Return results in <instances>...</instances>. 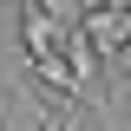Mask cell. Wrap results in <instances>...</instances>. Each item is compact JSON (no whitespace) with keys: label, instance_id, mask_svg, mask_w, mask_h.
Here are the masks:
<instances>
[{"label":"cell","instance_id":"6da1fadb","mask_svg":"<svg viewBox=\"0 0 131 131\" xmlns=\"http://www.w3.org/2000/svg\"><path fill=\"white\" fill-rule=\"evenodd\" d=\"M59 59H66V72L79 79V92H98V52H92V39H85L79 26L59 33Z\"/></svg>","mask_w":131,"mask_h":131},{"label":"cell","instance_id":"7a4b0ae2","mask_svg":"<svg viewBox=\"0 0 131 131\" xmlns=\"http://www.w3.org/2000/svg\"><path fill=\"white\" fill-rule=\"evenodd\" d=\"M33 72H39V85H46V92H66V98H79V79L66 72V59H39Z\"/></svg>","mask_w":131,"mask_h":131},{"label":"cell","instance_id":"3957f363","mask_svg":"<svg viewBox=\"0 0 131 131\" xmlns=\"http://www.w3.org/2000/svg\"><path fill=\"white\" fill-rule=\"evenodd\" d=\"M118 7V46H131V0H112Z\"/></svg>","mask_w":131,"mask_h":131},{"label":"cell","instance_id":"277c9868","mask_svg":"<svg viewBox=\"0 0 131 131\" xmlns=\"http://www.w3.org/2000/svg\"><path fill=\"white\" fill-rule=\"evenodd\" d=\"M118 92H125V98H131V72H125V79H118Z\"/></svg>","mask_w":131,"mask_h":131}]
</instances>
